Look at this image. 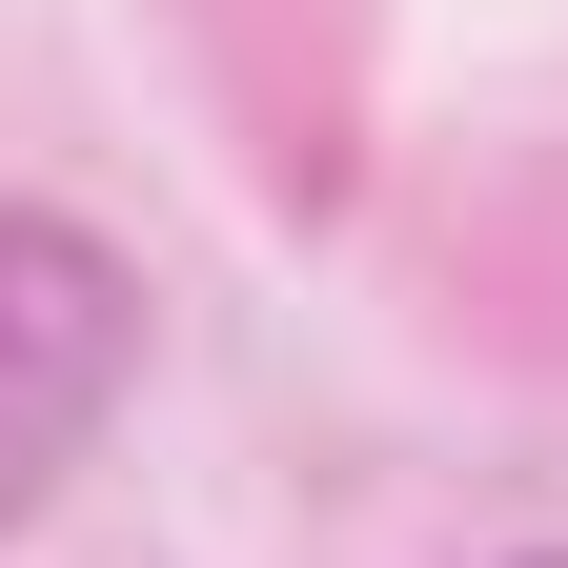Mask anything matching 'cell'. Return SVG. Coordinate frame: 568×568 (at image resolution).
<instances>
[{"instance_id": "6da1fadb", "label": "cell", "mask_w": 568, "mask_h": 568, "mask_svg": "<svg viewBox=\"0 0 568 568\" xmlns=\"http://www.w3.org/2000/svg\"><path fill=\"white\" fill-rule=\"evenodd\" d=\"M122 386H142V284L61 224V203H0V528L102 447Z\"/></svg>"}, {"instance_id": "7a4b0ae2", "label": "cell", "mask_w": 568, "mask_h": 568, "mask_svg": "<svg viewBox=\"0 0 568 568\" xmlns=\"http://www.w3.org/2000/svg\"><path fill=\"white\" fill-rule=\"evenodd\" d=\"M528 568H568V548H528Z\"/></svg>"}]
</instances>
